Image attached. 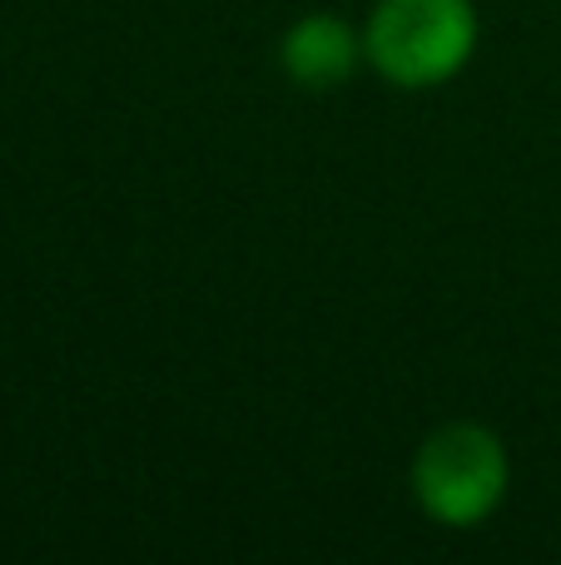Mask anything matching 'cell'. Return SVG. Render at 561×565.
Instances as JSON below:
<instances>
[{
  "mask_svg": "<svg viewBox=\"0 0 561 565\" xmlns=\"http://www.w3.org/2000/svg\"><path fill=\"white\" fill-rule=\"evenodd\" d=\"M473 0H378L368 20V55L403 89L453 79L473 55Z\"/></svg>",
  "mask_w": 561,
  "mask_h": 565,
  "instance_id": "obj_1",
  "label": "cell"
},
{
  "mask_svg": "<svg viewBox=\"0 0 561 565\" xmlns=\"http://www.w3.org/2000/svg\"><path fill=\"white\" fill-rule=\"evenodd\" d=\"M413 487L433 521L477 526L507 491V451L493 431L473 422L437 427L413 461Z\"/></svg>",
  "mask_w": 561,
  "mask_h": 565,
  "instance_id": "obj_2",
  "label": "cell"
},
{
  "mask_svg": "<svg viewBox=\"0 0 561 565\" xmlns=\"http://www.w3.org/2000/svg\"><path fill=\"white\" fill-rule=\"evenodd\" d=\"M358 35L338 15H304L284 35V70L304 89H334L353 75Z\"/></svg>",
  "mask_w": 561,
  "mask_h": 565,
  "instance_id": "obj_3",
  "label": "cell"
}]
</instances>
